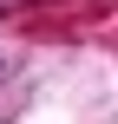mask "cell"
Returning a JSON list of instances; mask_svg holds the SVG:
<instances>
[{"label":"cell","mask_w":118,"mask_h":124,"mask_svg":"<svg viewBox=\"0 0 118 124\" xmlns=\"http://www.w3.org/2000/svg\"><path fill=\"white\" fill-rule=\"evenodd\" d=\"M0 72H7V52H0Z\"/></svg>","instance_id":"6da1fadb"}]
</instances>
